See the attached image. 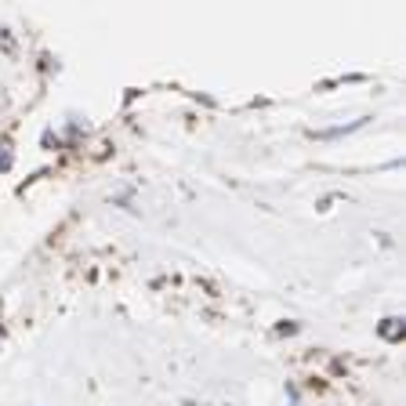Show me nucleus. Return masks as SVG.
<instances>
[{
    "instance_id": "1",
    "label": "nucleus",
    "mask_w": 406,
    "mask_h": 406,
    "mask_svg": "<svg viewBox=\"0 0 406 406\" xmlns=\"http://www.w3.org/2000/svg\"><path fill=\"white\" fill-rule=\"evenodd\" d=\"M381 337L395 341V337H399V320H385V323H381Z\"/></svg>"
},
{
    "instance_id": "2",
    "label": "nucleus",
    "mask_w": 406,
    "mask_h": 406,
    "mask_svg": "<svg viewBox=\"0 0 406 406\" xmlns=\"http://www.w3.org/2000/svg\"><path fill=\"white\" fill-rule=\"evenodd\" d=\"M11 167V152H8V145H0V171H8Z\"/></svg>"
}]
</instances>
